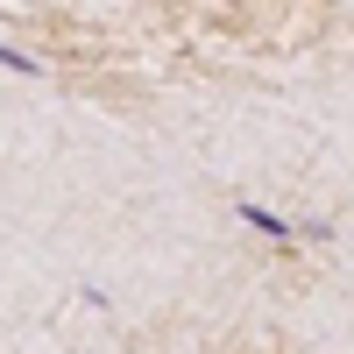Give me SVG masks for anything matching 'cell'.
<instances>
[{
  "mask_svg": "<svg viewBox=\"0 0 354 354\" xmlns=\"http://www.w3.org/2000/svg\"><path fill=\"white\" fill-rule=\"evenodd\" d=\"M241 220H248L255 234H270V241H283V234H298V227H290L283 213H270V205H241Z\"/></svg>",
  "mask_w": 354,
  "mask_h": 354,
  "instance_id": "obj_1",
  "label": "cell"
},
{
  "mask_svg": "<svg viewBox=\"0 0 354 354\" xmlns=\"http://www.w3.org/2000/svg\"><path fill=\"white\" fill-rule=\"evenodd\" d=\"M0 64H8V71H21V78H36V57H21L15 43H0Z\"/></svg>",
  "mask_w": 354,
  "mask_h": 354,
  "instance_id": "obj_2",
  "label": "cell"
}]
</instances>
